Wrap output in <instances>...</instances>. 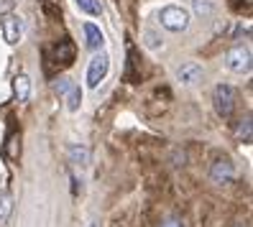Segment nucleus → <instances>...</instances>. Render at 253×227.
I'll return each instance as SVG.
<instances>
[{
	"label": "nucleus",
	"mask_w": 253,
	"mask_h": 227,
	"mask_svg": "<svg viewBox=\"0 0 253 227\" xmlns=\"http://www.w3.org/2000/svg\"><path fill=\"white\" fill-rule=\"evenodd\" d=\"M189 21H192L189 10L182 8V5H164V8L159 10V26L167 28V31H171V34L187 31V28H189Z\"/></svg>",
	"instance_id": "nucleus-1"
},
{
	"label": "nucleus",
	"mask_w": 253,
	"mask_h": 227,
	"mask_svg": "<svg viewBox=\"0 0 253 227\" xmlns=\"http://www.w3.org/2000/svg\"><path fill=\"white\" fill-rule=\"evenodd\" d=\"M0 31H3V38L10 43V46H16V43H21L23 36H26V21L10 10L0 18Z\"/></svg>",
	"instance_id": "nucleus-2"
},
{
	"label": "nucleus",
	"mask_w": 253,
	"mask_h": 227,
	"mask_svg": "<svg viewBox=\"0 0 253 227\" xmlns=\"http://www.w3.org/2000/svg\"><path fill=\"white\" fill-rule=\"evenodd\" d=\"M108 69H110V56L105 51H100L90 59V67H87V87L97 89L100 82L108 77Z\"/></svg>",
	"instance_id": "nucleus-3"
},
{
	"label": "nucleus",
	"mask_w": 253,
	"mask_h": 227,
	"mask_svg": "<svg viewBox=\"0 0 253 227\" xmlns=\"http://www.w3.org/2000/svg\"><path fill=\"white\" fill-rule=\"evenodd\" d=\"M212 105L220 117H230L235 110V89L230 84H217L212 92Z\"/></svg>",
	"instance_id": "nucleus-4"
},
{
	"label": "nucleus",
	"mask_w": 253,
	"mask_h": 227,
	"mask_svg": "<svg viewBox=\"0 0 253 227\" xmlns=\"http://www.w3.org/2000/svg\"><path fill=\"white\" fill-rule=\"evenodd\" d=\"M253 54H251V49L248 46H233L228 54H225V67L230 69V72H235V74H246V72H251V67H253V59H251Z\"/></svg>",
	"instance_id": "nucleus-5"
},
{
	"label": "nucleus",
	"mask_w": 253,
	"mask_h": 227,
	"mask_svg": "<svg viewBox=\"0 0 253 227\" xmlns=\"http://www.w3.org/2000/svg\"><path fill=\"white\" fill-rule=\"evenodd\" d=\"M233 176H235V166H233V161L220 158V161H215V163H212V169H210V179L215 181V184H228V181H233Z\"/></svg>",
	"instance_id": "nucleus-6"
},
{
	"label": "nucleus",
	"mask_w": 253,
	"mask_h": 227,
	"mask_svg": "<svg viewBox=\"0 0 253 227\" xmlns=\"http://www.w3.org/2000/svg\"><path fill=\"white\" fill-rule=\"evenodd\" d=\"M82 31H84V43H87V49L90 51H100L102 46H105V34L100 31V26L97 23H82Z\"/></svg>",
	"instance_id": "nucleus-7"
},
{
	"label": "nucleus",
	"mask_w": 253,
	"mask_h": 227,
	"mask_svg": "<svg viewBox=\"0 0 253 227\" xmlns=\"http://www.w3.org/2000/svg\"><path fill=\"white\" fill-rule=\"evenodd\" d=\"M74 56H77V49H74V43L69 38H62L54 46V59H56L59 67H69L74 62Z\"/></svg>",
	"instance_id": "nucleus-8"
},
{
	"label": "nucleus",
	"mask_w": 253,
	"mask_h": 227,
	"mask_svg": "<svg viewBox=\"0 0 253 227\" xmlns=\"http://www.w3.org/2000/svg\"><path fill=\"white\" fill-rule=\"evenodd\" d=\"M176 79H179L182 84H197L202 79V67L197 62H187V64H182L179 69H176Z\"/></svg>",
	"instance_id": "nucleus-9"
},
{
	"label": "nucleus",
	"mask_w": 253,
	"mask_h": 227,
	"mask_svg": "<svg viewBox=\"0 0 253 227\" xmlns=\"http://www.w3.org/2000/svg\"><path fill=\"white\" fill-rule=\"evenodd\" d=\"M13 92H16L18 102L31 100V77H28V74H18V77L13 79Z\"/></svg>",
	"instance_id": "nucleus-10"
},
{
	"label": "nucleus",
	"mask_w": 253,
	"mask_h": 227,
	"mask_svg": "<svg viewBox=\"0 0 253 227\" xmlns=\"http://www.w3.org/2000/svg\"><path fill=\"white\" fill-rule=\"evenodd\" d=\"M192 10H195L197 18H212L217 10V3L215 0H192Z\"/></svg>",
	"instance_id": "nucleus-11"
},
{
	"label": "nucleus",
	"mask_w": 253,
	"mask_h": 227,
	"mask_svg": "<svg viewBox=\"0 0 253 227\" xmlns=\"http://www.w3.org/2000/svg\"><path fill=\"white\" fill-rule=\"evenodd\" d=\"M69 161L77 166H87L90 163V148L87 146H69Z\"/></svg>",
	"instance_id": "nucleus-12"
},
{
	"label": "nucleus",
	"mask_w": 253,
	"mask_h": 227,
	"mask_svg": "<svg viewBox=\"0 0 253 227\" xmlns=\"http://www.w3.org/2000/svg\"><path fill=\"white\" fill-rule=\"evenodd\" d=\"M13 212V194L8 189L0 191V222H5Z\"/></svg>",
	"instance_id": "nucleus-13"
},
{
	"label": "nucleus",
	"mask_w": 253,
	"mask_h": 227,
	"mask_svg": "<svg viewBox=\"0 0 253 227\" xmlns=\"http://www.w3.org/2000/svg\"><path fill=\"white\" fill-rule=\"evenodd\" d=\"M74 5H77L82 13H87V16H102L100 0H74Z\"/></svg>",
	"instance_id": "nucleus-14"
},
{
	"label": "nucleus",
	"mask_w": 253,
	"mask_h": 227,
	"mask_svg": "<svg viewBox=\"0 0 253 227\" xmlns=\"http://www.w3.org/2000/svg\"><path fill=\"white\" fill-rule=\"evenodd\" d=\"M80 105H82V89L80 87H72L69 95H67V110L69 113H77Z\"/></svg>",
	"instance_id": "nucleus-15"
},
{
	"label": "nucleus",
	"mask_w": 253,
	"mask_h": 227,
	"mask_svg": "<svg viewBox=\"0 0 253 227\" xmlns=\"http://www.w3.org/2000/svg\"><path fill=\"white\" fill-rule=\"evenodd\" d=\"M235 138L241 141V143H251V138H253V135H251V117H246L243 123L238 125V130H235Z\"/></svg>",
	"instance_id": "nucleus-16"
},
{
	"label": "nucleus",
	"mask_w": 253,
	"mask_h": 227,
	"mask_svg": "<svg viewBox=\"0 0 253 227\" xmlns=\"http://www.w3.org/2000/svg\"><path fill=\"white\" fill-rule=\"evenodd\" d=\"M54 89H56L59 95H67L69 89H72V82H69V79H59V82L54 84Z\"/></svg>",
	"instance_id": "nucleus-17"
},
{
	"label": "nucleus",
	"mask_w": 253,
	"mask_h": 227,
	"mask_svg": "<svg viewBox=\"0 0 253 227\" xmlns=\"http://www.w3.org/2000/svg\"><path fill=\"white\" fill-rule=\"evenodd\" d=\"M13 8H16V0H0V16H5V13H10Z\"/></svg>",
	"instance_id": "nucleus-18"
},
{
	"label": "nucleus",
	"mask_w": 253,
	"mask_h": 227,
	"mask_svg": "<svg viewBox=\"0 0 253 227\" xmlns=\"http://www.w3.org/2000/svg\"><path fill=\"white\" fill-rule=\"evenodd\" d=\"M146 43H148L151 49H156V46H159V41H156V34H154V31H146Z\"/></svg>",
	"instance_id": "nucleus-19"
},
{
	"label": "nucleus",
	"mask_w": 253,
	"mask_h": 227,
	"mask_svg": "<svg viewBox=\"0 0 253 227\" xmlns=\"http://www.w3.org/2000/svg\"><path fill=\"white\" fill-rule=\"evenodd\" d=\"M161 227H184V225H182L179 220H167V222H164Z\"/></svg>",
	"instance_id": "nucleus-20"
},
{
	"label": "nucleus",
	"mask_w": 253,
	"mask_h": 227,
	"mask_svg": "<svg viewBox=\"0 0 253 227\" xmlns=\"http://www.w3.org/2000/svg\"><path fill=\"white\" fill-rule=\"evenodd\" d=\"M235 227H248V222H246V220H238V222H235Z\"/></svg>",
	"instance_id": "nucleus-21"
},
{
	"label": "nucleus",
	"mask_w": 253,
	"mask_h": 227,
	"mask_svg": "<svg viewBox=\"0 0 253 227\" xmlns=\"http://www.w3.org/2000/svg\"><path fill=\"white\" fill-rule=\"evenodd\" d=\"M90 227H95V225H90Z\"/></svg>",
	"instance_id": "nucleus-22"
}]
</instances>
